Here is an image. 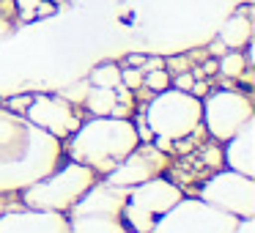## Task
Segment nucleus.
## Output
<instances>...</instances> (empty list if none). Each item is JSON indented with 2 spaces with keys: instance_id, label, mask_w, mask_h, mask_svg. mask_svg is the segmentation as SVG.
<instances>
[{
  "instance_id": "obj_1",
  "label": "nucleus",
  "mask_w": 255,
  "mask_h": 233,
  "mask_svg": "<svg viewBox=\"0 0 255 233\" xmlns=\"http://www.w3.org/2000/svg\"><path fill=\"white\" fill-rule=\"evenodd\" d=\"M137 129L129 121L99 116L96 121L85 123L72 143V154L91 170L110 173L127 154L137 148Z\"/></svg>"
},
{
  "instance_id": "obj_2",
  "label": "nucleus",
  "mask_w": 255,
  "mask_h": 233,
  "mask_svg": "<svg viewBox=\"0 0 255 233\" xmlns=\"http://www.w3.org/2000/svg\"><path fill=\"white\" fill-rule=\"evenodd\" d=\"M94 187V170L83 162H72L61 173H52L44 181H36L30 189H25V203L30 209L41 211H66Z\"/></svg>"
},
{
  "instance_id": "obj_3",
  "label": "nucleus",
  "mask_w": 255,
  "mask_h": 233,
  "mask_svg": "<svg viewBox=\"0 0 255 233\" xmlns=\"http://www.w3.org/2000/svg\"><path fill=\"white\" fill-rule=\"evenodd\" d=\"M145 118H148V129L156 137L178 140V137H187L189 132H195V126L203 118V105L187 91L165 88L151 102Z\"/></svg>"
},
{
  "instance_id": "obj_4",
  "label": "nucleus",
  "mask_w": 255,
  "mask_h": 233,
  "mask_svg": "<svg viewBox=\"0 0 255 233\" xmlns=\"http://www.w3.org/2000/svg\"><path fill=\"white\" fill-rule=\"evenodd\" d=\"M239 217L206 203V200H178L170 211L154 222L151 233H233Z\"/></svg>"
},
{
  "instance_id": "obj_5",
  "label": "nucleus",
  "mask_w": 255,
  "mask_h": 233,
  "mask_svg": "<svg viewBox=\"0 0 255 233\" xmlns=\"http://www.w3.org/2000/svg\"><path fill=\"white\" fill-rule=\"evenodd\" d=\"M200 200H206V203L239 217V220H253V214H255V181L250 176L236 173V170L220 173V176H214L203 187Z\"/></svg>"
},
{
  "instance_id": "obj_6",
  "label": "nucleus",
  "mask_w": 255,
  "mask_h": 233,
  "mask_svg": "<svg viewBox=\"0 0 255 233\" xmlns=\"http://www.w3.org/2000/svg\"><path fill=\"white\" fill-rule=\"evenodd\" d=\"M203 118L217 140H231L247 121H253V105L236 91H217L203 102Z\"/></svg>"
},
{
  "instance_id": "obj_7",
  "label": "nucleus",
  "mask_w": 255,
  "mask_h": 233,
  "mask_svg": "<svg viewBox=\"0 0 255 233\" xmlns=\"http://www.w3.org/2000/svg\"><path fill=\"white\" fill-rule=\"evenodd\" d=\"M178 200H181V189H178L176 184L165 181V178L154 176V178H148V181H140V184H134V187H129L127 203L148 211L151 217H162L165 211H170Z\"/></svg>"
},
{
  "instance_id": "obj_8",
  "label": "nucleus",
  "mask_w": 255,
  "mask_h": 233,
  "mask_svg": "<svg viewBox=\"0 0 255 233\" xmlns=\"http://www.w3.org/2000/svg\"><path fill=\"white\" fill-rule=\"evenodd\" d=\"M28 118L36 129L50 132L52 137H63V134L74 132V129L80 126L77 118L72 116V107L63 99H52V96H39V99L30 105Z\"/></svg>"
},
{
  "instance_id": "obj_9",
  "label": "nucleus",
  "mask_w": 255,
  "mask_h": 233,
  "mask_svg": "<svg viewBox=\"0 0 255 233\" xmlns=\"http://www.w3.org/2000/svg\"><path fill=\"white\" fill-rule=\"evenodd\" d=\"M0 233H72L69 220L58 211H14L0 214Z\"/></svg>"
},
{
  "instance_id": "obj_10",
  "label": "nucleus",
  "mask_w": 255,
  "mask_h": 233,
  "mask_svg": "<svg viewBox=\"0 0 255 233\" xmlns=\"http://www.w3.org/2000/svg\"><path fill=\"white\" fill-rule=\"evenodd\" d=\"M129 198V187H116V184H99L91 187L77 203L72 206V214H105V217H121L124 206Z\"/></svg>"
},
{
  "instance_id": "obj_11",
  "label": "nucleus",
  "mask_w": 255,
  "mask_h": 233,
  "mask_svg": "<svg viewBox=\"0 0 255 233\" xmlns=\"http://www.w3.org/2000/svg\"><path fill=\"white\" fill-rule=\"evenodd\" d=\"M162 170V156L156 151H132L127 154L110 173H107V184H116V187H134L140 181H148L156 173Z\"/></svg>"
},
{
  "instance_id": "obj_12",
  "label": "nucleus",
  "mask_w": 255,
  "mask_h": 233,
  "mask_svg": "<svg viewBox=\"0 0 255 233\" xmlns=\"http://www.w3.org/2000/svg\"><path fill=\"white\" fill-rule=\"evenodd\" d=\"M255 123L247 121L231 140H228V148H225V159L231 165V170L242 173V176L255 178Z\"/></svg>"
},
{
  "instance_id": "obj_13",
  "label": "nucleus",
  "mask_w": 255,
  "mask_h": 233,
  "mask_svg": "<svg viewBox=\"0 0 255 233\" xmlns=\"http://www.w3.org/2000/svg\"><path fill=\"white\" fill-rule=\"evenodd\" d=\"M72 233H127L124 222L118 217H105V214H80L69 222Z\"/></svg>"
},
{
  "instance_id": "obj_14",
  "label": "nucleus",
  "mask_w": 255,
  "mask_h": 233,
  "mask_svg": "<svg viewBox=\"0 0 255 233\" xmlns=\"http://www.w3.org/2000/svg\"><path fill=\"white\" fill-rule=\"evenodd\" d=\"M222 44H228L231 50H239V47L250 44V36H253V25L244 14H233L225 25H222Z\"/></svg>"
},
{
  "instance_id": "obj_15",
  "label": "nucleus",
  "mask_w": 255,
  "mask_h": 233,
  "mask_svg": "<svg viewBox=\"0 0 255 233\" xmlns=\"http://www.w3.org/2000/svg\"><path fill=\"white\" fill-rule=\"evenodd\" d=\"M85 102H88V110L94 116H110L113 107L118 105V96H116V88H99V85H94L91 94L85 96Z\"/></svg>"
},
{
  "instance_id": "obj_16",
  "label": "nucleus",
  "mask_w": 255,
  "mask_h": 233,
  "mask_svg": "<svg viewBox=\"0 0 255 233\" xmlns=\"http://www.w3.org/2000/svg\"><path fill=\"white\" fill-rule=\"evenodd\" d=\"M91 83L99 85V88H118V85H121V69L113 66V63H105V66L94 69Z\"/></svg>"
},
{
  "instance_id": "obj_17",
  "label": "nucleus",
  "mask_w": 255,
  "mask_h": 233,
  "mask_svg": "<svg viewBox=\"0 0 255 233\" xmlns=\"http://www.w3.org/2000/svg\"><path fill=\"white\" fill-rule=\"evenodd\" d=\"M220 72L225 74V77H239V74L244 72V55H239V52L233 50L231 55H225L220 61Z\"/></svg>"
},
{
  "instance_id": "obj_18",
  "label": "nucleus",
  "mask_w": 255,
  "mask_h": 233,
  "mask_svg": "<svg viewBox=\"0 0 255 233\" xmlns=\"http://www.w3.org/2000/svg\"><path fill=\"white\" fill-rule=\"evenodd\" d=\"M145 85L159 94V91L170 88V77H167L165 69H154V72H145Z\"/></svg>"
},
{
  "instance_id": "obj_19",
  "label": "nucleus",
  "mask_w": 255,
  "mask_h": 233,
  "mask_svg": "<svg viewBox=\"0 0 255 233\" xmlns=\"http://www.w3.org/2000/svg\"><path fill=\"white\" fill-rule=\"evenodd\" d=\"M121 83L127 85V88H137L140 83H143V72H140L137 66H129L121 72Z\"/></svg>"
},
{
  "instance_id": "obj_20",
  "label": "nucleus",
  "mask_w": 255,
  "mask_h": 233,
  "mask_svg": "<svg viewBox=\"0 0 255 233\" xmlns=\"http://www.w3.org/2000/svg\"><path fill=\"white\" fill-rule=\"evenodd\" d=\"M192 85H195V80L192 77H189V74H181V77H176V88L178 91H192Z\"/></svg>"
},
{
  "instance_id": "obj_21",
  "label": "nucleus",
  "mask_w": 255,
  "mask_h": 233,
  "mask_svg": "<svg viewBox=\"0 0 255 233\" xmlns=\"http://www.w3.org/2000/svg\"><path fill=\"white\" fill-rule=\"evenodd\" d=\"M233 233H255V222L253 220H239V225Z\"/></svg>"
},
{
  "instance_id": "obj_22",
  "label": "nucleus",
  "mask_w": 255,
  "mask_h": 233,
  "mask_svg": "<svg viewBox=\"0 0 255 233\" xmlns=\"http://www.w3.org/2000/svg\"><path fill=\"white\" fill-rule=\"evenodd\" d=\"M39 3H41V0H17V6L22 8V11H36Z\"/></svg>"
},
{
  "instance_id": "obj_23",
  "label": "nucleus",
  "mask_w": 255,
  "mask_h": 233,
  "mask_svg": "<svg viewBox=\"0 0 255 233\" xmlns=\"http://www.w3.org/2000/svg\"><path fill=\"white\" fill-rule=\"evenodd\" d=\"M154 69H162V61H159V58H151V61L145 63V72H154Z\"/></svg>"
},
{
  "instance_id": "obj_24",
  "label": "nucleus",
  "mask_w": 255,
  "mask_h": 233,
  "mask_svg": "<svg viewBox=\"0 0 255 233\" xmlns=\"http://www.w3.org/2000/svg\"><path fill=\"white\" fill-rule=\"evenodd\" d=\"M129 63H132V66H143V63H145V58L134 52V55H129Z\"/></svg>"
},
{
  "instance_id": "obj_25",
  "label": "nucleus",
  "mask_w": 255,
  "mask_h": 233,
  "mask_svg": "<svg viewBox=\"0 0 255 233\" xmlns=\"http://www.w3.org/2000/svg\"><path fill=\"white\" fill-rule=\"evenodd\" d=\"M0 214H3V203H0Z\"/></svg>"
}]
</instances>
